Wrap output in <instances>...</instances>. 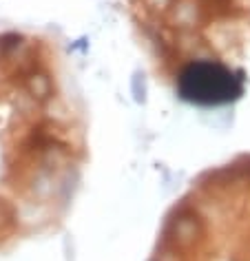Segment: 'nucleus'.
<instances>
[{"label":"nucleus","mask_w":250,"mask_h":261,"mask_svg":"<svg viewBox=\"0 0 250 261\" xmlns=\"http://www.w3.org/2000/svg\"><path fill=\"white\" fill-rule=\"evenodd\" d=\"M157 77L199 107L241 95L250 51V0H127Z\"/></svg>","instance_id":"obj_1"},{"label":"nucleus","mask_w":250,"mask_h":261,"mask_svg":"<svg viewBox=\"0 0 250 261\" xmlns=\"http://www.w3.org/2000/svg\"><path fill=\"white\" fill-rule=\"evenodd\" d=\"M146 261H250V155L190 181L164 215Z\"/></svg>","instance_id":"obj_2"}]
</instances>
